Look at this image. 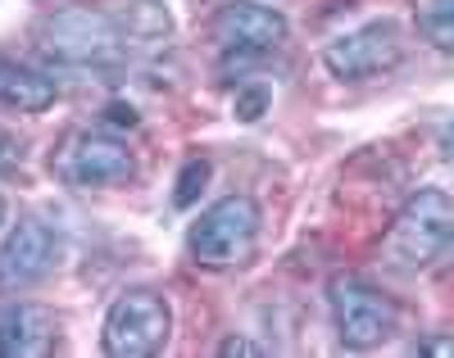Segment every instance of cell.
Instances as JSON below:
<instances>
[{"instance_id":"cell-6","label":"cell","mask_w":454,"mask_h":358,"mask_svg":"<svg viewBox=\"0 0 454 358\" xmlns=\"http://www.w3.org/2000/svg\"><path fill=\"white\" fill-rule=\"evenodd\" d=\"M400 59H404V32L391 19H372L323 46V64L336 82H368V77L400 68Z\"/></svg>"},{"instance_id":"cell-2","label":"cell","mask_w":454,"mask_h":358,"mask_svg":"<svg viewBox=\"0 0 454 358\" xmlns=\"http://www.w3.org/2000/svg\"><path fill=\"white\" fill-rule=\"evenodd\" d=\"M450 236H454V195L441 186H423L395 214L387 241H382V259L395 272H423L445 254Z\"/></svg>"},{"instance_id":"cell-7","label":"cell","mask_w":454,"mask_h":358,"mask_svg":"<svg viewBox=\"0 0 454 358\" xmlns=\"http://www.w3.org/2000/svg\"><path fill=\"white\" fill-rule=\"evenodd\" d=\"M214 42L227 51V59H250V55H273L282 42H286V14L273 10V5H254V0H227L218 5L214 23Z\"/></svg>"},{"instance_id":"cell-3","label":"cell","mask_w":454,"mask_h":358,"mask_svg":"<svg viewBox=\"0 0 454 358\" xmlns=\"http://www.w3.org/2000/svg\"><path fill=\"white\" fill-rule=\"evenodd\" d=\"M263 214L250 195H223L186 231V250L200 268H237L259 245Z\"/></svg>"},{"instance_id":"cell-15","label":"cell","mask_w":454,"mask_h":358,"mask_svg":"<svg viewBox=\"0 0 454 358\" xmlns=\"http://www.w3.org/2000/svg\"><path fill=\"white\" fill-rule=\"evenodd\" d=\"M218 354H223V358H263L269 349H263V345H254L250 336H227V340L218 345Z\"/></svg>"},{"instance_id":"cell-13","label":"cell","mask_w":454,"mask_h":358,"mask_svg":"<svg viewBox=\"0 0 454 358\" xmlns=\"http://www.w3.org/2000/svg\"><path fill=\"white\" fill-rule=\"evenodd\" d=\"M209 182V159H186L182 173H177V191H173V205L177 209H192L200 200V191Z\"/></svg>"},{"instance_id":"cell-11","label":"cell","mask_w":454,"mask_h":358,"mask_svg":"<svg viewBox=\"0 0 454 358\" xmlns=\"http://www.w3.org/2000/svg\"><path fill=\"white\" fill-rule=\"evenodd\" d=\"M55 82L46 73H36L19 59H5L0 55V105L5 109H19V113H42L55 105Z\"/></svg>"},{"instance_id":"cell-5","label":"cell","mask_w":454,"mask_h":358,"mask_svg":"<svg viewBox=\"0 0 454 358\" xmlns=\"http://www.w3.org/2000/svg\"><path fill=\"white\" fill-rule=\"evenodd\" d=\"M332 327L346 349H377L400 331V308L391 295L359 282V276H336L327 286Z\"/></svg>"},{"instance_id":"cell-9","label":"cell","mask_w":454,"mask_h":358,"mask_svg":"<svg viewBox=\"0 0 454 358\" xmlns=\"http://www.w3.org/2000/svg\"><path fill=\"white\" fill-rule=\"evenodd\" d=\"M59 173L73 186H87V191H105V186H123L137 173V159L119 136H105V132H82L73 136L64 159H59Z\"/></svg>"},{"instance_id":"cell-14","label":"cell","mask_w":454,"mask_h":358,"mask_svg":"<svg viewBox=\"0 0 454 358\" xmlns=\"http://www.w3.org/2000/svg\"><path fill=\"white\" fill-rule=\"evenodd\" d=\"M269 109V91L254 87V91H237V118L241 123H254V118Z\"/></svg>"},{"instance_id":"cell-4","label":"cell","mask_w":454,"mask_h":358,"mask_svg":"<svg viewBox=\"0 0 454 358\" xmlns=\"http://www.w3.org/2000/svg\"><path fill=\"white\" fill-rule=\"evenodd\" d=\"M173 336V308L160 291H128L109 304L100 349L109 358H150Z\"/></svg>"},{"instance_id":"cell-16","label":"cell","mask_w":454,"mask_h":358,"mask_svg":"<svg viewBox=\"0 0 454 358\" xmlns=\"http://www.w3.org/2000/svg\"><path fill=\"white\" fill-rule=\"evenodd\" d=\"M409 349H413V354H445V358H454V340H450V336H432V340H413Z\"/></svg>"},{"instance_id":"cell-17","label":"cell","mask_w":454,"mask_h":358,"mask_svg":"<svg viewBox=\"0 0 454 358\" xmlns=\"http://www.w3.org/2000/svg\"><path fill=\"white\" fill-rule=\"evenodd\" d=\"M19 154H23L19 141H14L10 132H0V168H14V164H19Z\"/></svg>"},{"instance_id":"cell-8","label":"cell","mask_w":454,"mask_h":358,"mask_svg":"<svg viewBox=\"0 0 454 358\" xmlns=\"http://www.w3.org/2000/svg\"><path fill=\"white\" fill-rule=\"evenodd\" d=\"M55 263H59V236L46 222L23 218L0 241V291L5 295L32 291L36 282H46L55 272Z\"/></svg>"},{"instance_id":"cell-1","label":"cell","mask_w":454,"mask_h":358,"mask_svg":"<svg viewBox=\"0 0 454 358\" xmlns=\"http://www.w3.org/2000/svg\"><path fill=\"white\" fill-rule=\"evenodd\" d=\"M128 23L91 5L55 10L36 27V51L64 68H100L128 55Z\"/></svg>"},{"instance_id":"cell-19","label":"cell","mask_w":454,"mask_h":358,"mask_svg":"<svg viewBox=\"0 0 454 358\" xmlns=\"http://www.w3.org/2000/svg\"><path fill=\"white\" fill-rule=\"evenodd\" d=\"M5 214H10V205H5V191H0V222H5Z\"/></svg>"},{"instance_id":"cell-18","label":"cell","mask_w":454,"mask_h":358,"mask_svg":"<svg viewBox=\"0 0 454 358\" xmlns=\"http://www.w3.org/2000/svg\"><path fill=\"white\" fill-rule=\"evenodd\" d=\"M441 150H445V159H450V164H454V128L445 132V141H441Z\"/></svg>"},{"instance_id":"cell-10","label":"cell","mask_w":454,"mask_h":358,"mask_svg":"<svg viewBox=\"0 0 454 358\" xmlns=\"http://www.w3.org/2000/svg\"><path fill=\"white\" fill-rule=\"evenodd\" d=\"M59 340V323L46 304H0V358H42Z\"/></svg>"},{"instance_id":"cell-12","label":"cell","mask_w":454,"mask_h":358,"mask_svg":"<svg viewBox=\"0 0 454 358\" xmlns=\"http://www.w3.org/2000/svg\"><path fill=\"white\" fill-rule=\"evenodd\" d=\"M419 32L427 46L454 55V0H427L419 14Z\"/></svg>"}]
</instances>
